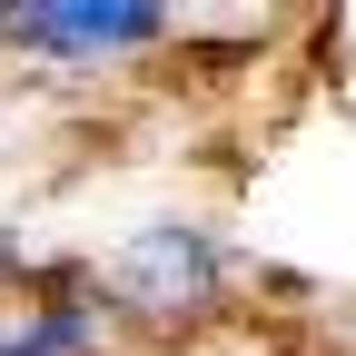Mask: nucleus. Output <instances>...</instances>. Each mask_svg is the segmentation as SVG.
<instances>
[{
	"label": "nucleus",
	"mask_w": 356,
	"mask_h": 356,
	"mask_svg": "<svg viewBox=\"0 0 356 356\" xmlns=\"http://www.w3.org/2000/svg\"><path fill=\"white\" fill-rule=\"evenodd\" d=\"M168 30V10L149 0H30V10H0V40L40 60H119V50H149Z\"/></svg>",
	"instance_id": "f257e3e1"
},
{
	"label": "nucleus",
	"mask_w": 356,
	"mask_h": 356,
	"mask_svg": "<svg viewBox=\"0 0 356 356\" xmlns=\"http://www.w3.org/2000/svg\"><path fill=\"white\" fill-rule=\"evenodd\" d=\"M109 287L139 307V317H188V307L218 297V248L198 228H149L139 248L109 267Z\"/></svg>",
	"instance_id": "f03ea898"
},
{
	"label": "nucleus",
	"mask_w": 356,
	"mask_h": 356,
	"mask_svg": "<svg viewBox=\"0 0 356 356\" xmlns=\"http://www.w3.org/2000/svg\"><path fill=\"white\" fill-rule=\"evenodd\" d=\"M0 356H50V346H40V337L20 327V337H0Z\"/></svg>",
	"instance_id": "7ed1b4c3"
}]
</instances>
